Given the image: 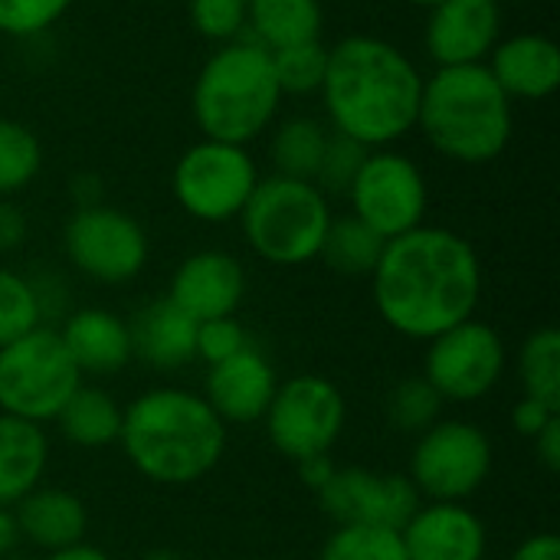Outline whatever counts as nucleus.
Masks as SVG:
<instances>
[{
    "label": "nucleus",
    "mask_w": 560,
    "mask_h": 560,
    "mask_svg": "<svg viewBox=\"0 0 560 560\" xmlns=\"http://www.w3.org/2000/svg\"><path fill=\"white\" fill-rule=\"evenodd\" d=\"M384 325L410 341H430L469 318L482 299L476 246L446 226H417L384 243L371 272Z\"/></svg>",
    "instance_id": "1"
},
{
    "label": "nucleus",
    "mask_w": 560,
    "mask_h": 560,
    "mask_svg": "<svg viewBox=\"0 0 560 560\" xmlns=\"http://www.w3.org/2000/svg\"><path fill=\"white\" fill-rule=\"evenodd\" d=\"M318 92L335 135L374 151L417 128L423 75L394 43L358 33L328 49Z\"/></svg>",
    "instance_id": "2"
},
{
    "label": "nucleus",
    "mask_w": 560,
    "mask_h": 560,
    "mask_svg": "<svg viewBox=\"0 0 560 560\" xmlns=\"http://www.w3.org/2000/svg\"><path fill=\"white\" fill-rule=\"evenodd\" d=\"M226 423L203 394L187 387H151L121 413V450L135 472L158 486H194L226 453Z\"/></svg>",
    "instance_id": "3"
},
{
    "label": "nucleus",
    "mask_w": 560,
    "mask_h": 560,
    "mask_svg": "<svg viewBox=\"0 0 560 560\" xmlns=\"http://www.w3.org/2000/svg\"><path fill=\"white\" fill-rule=\"evenodd\" d=\"M417 128L443 158L489 164L512 141V98L486 62L436 66L423 79Z\"/></svg>",
    "instance_id": "4"
},
{
    "label": "nucleus",
    "mask_w": 560,
    "mask_h": 560,
    "mask_svg": "<svg viewBox=\"0 0 560 560\" xmlns=\"http://www.w3.org/2000/svg\"><path fill=\"white\" fill-rule=\"evenodd\" d=\"M282 105L272 56L253 39L223 43L194 79L190 112L203 138L246 144L259 138Z\"/></svg>",
    "instance_id": "5"
},
{
    "label": "nucleus",
    "mask_w": 560,
    "mask_h": 560,
    "mask_svg": "<svg viewBox=\"0 0 560 560\" xmlns=\"http://www.w3.org/2000/svg\"><path fill=\"white\" fill-rule=\"evenodd\" d=\"M236 220L259 259L289 269L318 259L331 226V207L312 180L272 174L259 177Z\"/></svg>",
    "instance_id": "6"
},
{
    "label": "nucleus",
    "mask_w": 560,
    "mask_h": 560,
    "mask_svg": "<svg viewBox=\"0 0 560 560\" xmlns=\"http://www.w3.org/2000/svg\"><path fill=\"white\" fill-rule=\"evenodd\" d=\"M82 384L56 325H36L0 348V413L52 423L72 390Z\"/></svg>",
    "instance_id": "7"
},
{
    "label": "nucleus",
    "mask_w": 560,
    "mask_h": 560,
    "mask_svg": "<svg viewBox=\"0 0 560 560\" xmlns=\"http://www.w3.org/2000/svg\"><path fill=\"white\" fill-rule=\"evenodd\" d=\"M492 440L472 420H436L417 436L410 472L420 502H466L492 472Z\"/></svg>",
    "instance_id": "8"
},
{
    "label": "nucleus",
    "mask_w": 560,
    "mask_h": 560,
    "mask_svg": "<svg viewBox=\"0 0 560 560\" xmlns=\"http://www.w3.org/2000/svg\"><path fill=\"white\" fill-rule=\"evenodd\" d=\"M259 184V167L246 144L197 141L174 164V200L200 223L236 220Z\"/></svg>",
    "instance_id": "9"
},
{
    "label": "nucleus",
    "mask_w": 560,
    "mask_h": 560,
    "mask_svg": "<svg viewBox=\"0 0 560 560\" xmlns=\"http://www.w3.org/2000/svg\"><path fill=\"white\" fill-rule=\"evenodd\" d=\"M262 423L269 443L292 463L331 456L348 423V404L328 377L299 374L276 387Z\"/></svg>",
    "instance_id": "10"
},
{
    "label": "nucleus",
    "mask_w": 560,
    "mask_h": 560,
    "mask_svg": "<svg viewBox=\"0 0 560 560\" xmlns=\"http://www.w3.org/2000/svg\"><path fill=\"white\" fill-rule=\"evenodd\" d=\"M345 197L351 200V213L381 240H394L423 226L430 207L423 171L413 158L390 148H374L364 154Z\"/></svg>",
    "instance_id": "11"
},
{
    "label": "nucleus",
    "mask_w": 560,
    "mask_h": 560,
    "mask_svg": "<svg viewBox=\"0 0 560 560\" xmlns=\"http://www.w3.org/2000/svg\"><path fill=\"white\" fill-rule=\"evenodd\" d=\"M62 249L75 272L102 285L138 279L151 253L144 226L131 213L105 203L75 207L62 230Z\"/></svg>",
    "instance_id": "12"
},
{
    "label": "nucleus",
    "mask_w": 560,
    "mask_h": 560,
    "mask_svg": "<svg viewBox=\"0 0 560 560\" xmlns=\"http://www.w3.org/2000/svg\"><path fill=\"white\" fill-rule=\"evenodd\" d=\"M505 364L509 351L502 335L489 322L469 318L427 341L423 381L443 404H476L502 384Z\"/></svg>",
    "instance_id": "13"
},
{
    "label": "nucleus",
    "mask_w": 560,
    "mask_h": 560,
    "mask_svg": "<svg viewBox=\"0 0 560 560\" xmlns=\"http://www.w3.org/2000/svg\"><path fill=\"white\" fill-rule=\"evenodd\" d=\"M315 495L335 525H371L394 532H400L420 505V495L404 472H374L361 466L335 469Z\"/></svg>",
    "instance_id": "14"
},
{
    "label": "nucleus",
    "mask_w": 560,
    "mask_h": 560,
    "mask_svg": "<svg viewBox=\"0 0 560 560\" xmlns=\"http://www.w3.org/2000/svg\"><path fill=\"white\" fill-rule=\"evenodd\" d=\"M167 299L194 322L236 315L246 299V269L236 256L223 249L190 253L174 269Z\"/></svg>",
    "instance_id": "15"
},
{
    "label": "nucleus",
    "mask_w": 560,
    "mask_h": 560,
    "mask_svg": "<svg viewBox=\"0 0 560 560\" xmlns=\"http://www.w3.org/2000/svg\"><path fill=\"white\" fill-rule=\"evenodd\" d=\"M499 30V0H443L430 7L423 39L436 66H476L495 49Z\"/></svg>",
    "instance_id": "16"
},
{
    "label": "nucleus",
    "mask_w": 560,
    "mask_h": 560,
    "mask_svg": "<svg viewBox=\"0 0 560 560\" xmlns=\"http://www.w3.org/2000/svg\"><path fill=\"white\" fill-rule=\"evenodd\" d=\"M410 560H486V522L466 502H420L400 528Z\"/></svg>",
    "instance_id": "17"
},
{
    "label": "nucleus",
    "mask_w": 560,
    "mask_h": 560,
    "mask_svg": "<svg viewBox=\"0 0 560 560\" xmlns=\"http://www.w3.org/2000/svg\"><path fill=\"white\" fill-rule=\"evenodd\" d=\"M276 387H279V377H276L272 361L249 345L246 351L207 368L203 400L226 427L259 423L276 397Z\"/></svg>",
    "instance_id": "18"
},
{
    "label": "nucleus",
    "mask_w": 560,
    "mask_h": 560,
    "mask_svg": "<svg viewBox=\"0 0 560 560\" xmlns=\"http://www.w3.org/2000/svg\"><path fill=\"white\" fill-rule=\"evenodd\" d=\"M486 66L509 98L541 102L560 85V49L545 33H515L499 39Z\"/></svg>",
    "instance_id": "19"
},
{
    "label": "nucleus",
    "mask_w": 560,
    "mask_h": 560,
    "mask_svg": "<svg viewBox=\"0 0 560 560\" xmlns=\"http://www.w3.org/2000/svg\"><path fill=\"white\" fill-rule=\"evenodd\" d=\"M72 364L85 377H108L118 374L131 354V331L128 322L108 308H79L62 318L56 328Z\"/></svg>",
    "instance_id": "20"
},
{
    "label": "nucleus",
    "mask_w": 560,
    "mask_h": 560,
    "mask_svg": "<svg viewBox=\"0 0 560 560\" xmlns=\"http://www.w3.org/2000/svg\"><path fill=\"white\" fill-rule=\"evenodd\" d=\"M10 515H13L20 541L46 555L85 541V532H89V512L82 499L56 486H36L30 495H23L10 509Z\"/></svg>",
    "instance_id": "21"
},
{
    "label": "nucleus",
    "mask_w": 560,
    "mask_h": 560,
    "mask_svg": "<svg viewBox=\"0 0 560 560\" xmlns=\"http://www.w3.org/2000/svg\"><path fill=\"white\" fill-rule=\"evenodd\" d=\"M131 331V354L154 371H177L197 358V322L184 315L167 295L141 305L128 318Z\"/></svg>",
    "instance_id": "22"
},
{
    "label": "nucleus",
    "mask_w": 560,
    "mask_h": 560,
    "mask_svg": "<svg viewBox=\"0 0 560 560\" xmlns=\"http://www.w3.org/2000/svg\"><path fill=\"white\" fill-rule=\"evenodd\" d=\"M49 466V436L39 423L0 413V509H13L43 486Z\"/></svg>",
    "instance_id": "23"
},
{
    "label": "nucleus",
    "mask_w": 560,
    "mask_h": 560,
    "mask_svg": "<svg viewBox=\"0 0 560 560\" xmlns=\"http://www.w3.org/2000/svg\"><path fill=\"white\" fill-rule=\"evenodd\" d=\"M322 23L318 0H246V30L269 52L322 39Z\"/></svg>",
    "instance_id": "24"
},
{
    "label": "nucleus",
    "mask_w": 560,
    "mask_h": 560,
    "mask_svg": "<svg viewBox=\"0 0 560 560\" xmlns=\"http://www.w3.org/2000/svg\"><path fill=\"white\" fill-rule=\"evenodd\" d=\"M121 413L125 407H118V400L108 390L95 384H79L52 423L59 427L62 440H69L72 446L105 450L121 436Z\"/></svg>",
    "instance_id": "25"
},
{
    "label": "nucleus",
    "mask_w": 560,
    "mask_h": 560,
    "mask_svg": "<svg viewBox=\"0 0 560 560\" xmlns=\"http://www.w3.org/2000/svg\"><path fill=\"white\" fill-rule=\"evenodd\" d=\"M328 138H331V131L318 118H308V115L285 118L269 141V158L276 164V174L315 184Z\"/></svg>",
    "instance_id": "26"
},
{
    "label": "nucleus",
    "mask_w": 560,
    "mask_h": 560,
    "mask_svg": "<svg viewBox=\"0 0 560 560\" xmlns=\"http://www.w3.org/2000/svg\"><path fill=\"white\" fill-rule=\"evenodd\" d=\"M384 243L368 223H361L354 213L348 217H331V226L325 233V243H322V253L318 259H325V266L338 276H351V279H361V276H371L381 253H384Z\"/></svg>",
    "instance_id": "27"
},
{
    "label": "nucleus",
    "mask_w": 560,
    "mask_h": 560,
    "mask_svg": "<svg viewBox=\"0 0 560 560\" xmlns=\"http://www.w3.org/2000/svg\"><path fill=\"white\" fill-rule=\"evenodd\" d=\"M518 381L522 394L560 410V331L545 325L525 338L518 348Z\"/></svg>",
    "instance_id": "28"
},
{
    "label": "nucleus",
    "mask_w": 560,
    "mask_h": 560,
    "mask_svg": "<svg viewBox=\"0 0 560 560\" xmlns=\"http://www.w3.org/2000/svg\"><path fill=\"white\" fill-rule=\"evenodd\" d=\"M43 167L39 138L13 118H0V200L26 190Z\"/></svg>",
    "instance_id": "29"
},
{
    "label": "nucleus",
    "mask_w": 560,
    "mask_h": 560,
    "mask_svg": "<svg viewBox=\"0 0 560 560\" xmlns=\"http://www.w3.org/2000/svg\"><path fill=\"white\" fill-rule=\"evenodd\" d=\"M318 560H410L394 528L371 525H335L325 538Z\"/></svg>",
    "instance_id": "30"
},
{
    "label": "nucleus",
    "mask_w": 560,
    "mask_h": 560,
    "mask_svg": "<svg viewBox=\"0 0 560 560\" xmlns=\"http://www.w3.org/2000/svg\"><path fill=\"white\" fill-rule=\"evenodd\" d=\"M440 413H443V397L423 381V374L404 377L400 384H394L387 397V420L397 433L420 436L440 420Z\"/></svg>",
    "instance_id": "31"
},
{
    "label": "nucleus",
    "mask_w": 560,
    "mask_h": 560,
    "mask_svg": "<svg viewBox=\"0 0 560 560\" xmlns=\"http://www.w3.org/2000/svg\"><path fill=\"white\" fill-rule=\"evenodd\" d=\"M269 56H272V72H276L282 95H308L322 89L325 66H328V46H322V39L285 46Z\"/></svg>",
    "instance_id": "32"
},
{
    "label": "nucleus",
    "mask_w": 560,
    "mask_h": 560,
    "mask_svg": "<svg viewBox=\"0 0 560 560\" xmlns=\"http://www.w3.org/2000/svg\"><path fill=\"white\" fill-rule=\"evenodd\" d=\"M36 325H43V318L30 279L0 266V348L33 331Z\"/></svg>",
    "instance_id": "33"
},
{
    "label": "nucleus",
    "mask_w": 560,
    "mask_h": 560,
    "mask_svg": "<svg viewBox=\"0 0 560 560\" xmlns=\"http://www.w3.org/2000/svg\"><path fill=\"white\" fill-rule=\"evenodd\" d=\"M190 23L213 43H233L246 33V0H190Z\"/></svg>",
    "instance_id": "34"
},
{
    "label": "nucleus",
    "mask_w": 560,
    "mask_h": 560,
    "mask_svg": "<svg viewBox=\"0 0 560 560\" xmlns=\"http://www.w3.org/2000/svg\"><path fill=\"white\" fill-rule=\"evenodd\" d=\"M368 148L351 141V138H341L331 131L328 138V148H325V158H322V167H318V177H315V187L328 197V194H348L361 161H364Z\"/></svg>",
    "instance_id": "35"
},
{
    "label": "nucleus",
    "mask_w": 560,
    "mask_h": 560,
    "mask_svg": "<svg viewBox=\"0 0 560 560\" xmlns=\"http://www.w3.org/2000/svg\"><path fill=\"white\" fill-rule=\"evenodd\" d=\"M72 0H0V33L7 36H36L49 30Z\"/></svg>",
    "instance_id": "36"
},
{
    "label": "nucleus",
    "mask_w": 560,
    "mask_h": 560,
    "mask_svg": "<svg viewBox=\"0 0 560 560\" xmlns=\"http://www.w3.org/2000/svg\"><path fill=\"white\" fill-rule=\"evenodd\" d=\"M249 348V331L240 325L236 315H226V318H210V322H197V341H194V351L197 358L210 368V364H220L240 351Z\"/></svg>",
    "instance_id": "37"
},
{
    "label": "nucleus",
    "mask_w": 560,
    "mask_h": 560,
    "mask_svg": "<svg viewBox=\"0 0 560 560\" xmlns=\"http://www.w3.org/2000/svg\"><path fill=\"white\" fill-rule=\"evenodd\" d=\"M555 417H560V410H551L548 404H541V400H535V397H525V394H522V400L512 407V427H515L518 436H525V440H535Z\"/></svg>",
    "instance_id": "38"
},
{
    "label": "nucleus",
    "mask_w": 560,
    "mask_h": 560,
    "mask_svg": "<svg viewBox=\"0 0 560 560\" xmlns=\"http://www.w3.org/2000/svg\"><path fill=\"white\" fill-rule=\"evenodd\" d=\"M26 240V217L13 200H0V253L20 249Z\"/></svg>",
    "instance_id": "39"
},
{
    "label": "nucleus",
    "mask_w": 560,
    "mask_h": 560,
    "mask_svg": "<svg viewBox=\"0 0 560 560\" xmlns=\"http://www.w3.org/2000/svg\"><path fill=\"white\" fill-rule=\"evenodd\" d=\"M512 560H560V538L551 532H538V535H528L518 548Z\"/></svg>",
    "instance_id": "40"
},
{
    "label": "nucleus",
    "mask_w": 560,
    "mask_h": 560,
    "mask_svg": "<svg viewBox=\"0 0 560 560\" xmlns=\"http://www.w3.org/2000/svg\"><path fill=\"white\" fill-rule=\"evenodd\" d=\"M535 456L538 463L548 469V472H558L560 469V417H555L535 440Z\"/></svg>",
    "instance_id": "41"
},
{
    "label": "nucleus",
    "mask_w": 560,
    "mask_h": 560,
    "mask_svg": "<svg viewBox=\"0 0 560 560\" xmlns=\"http://www.w3.org/2000/svg\"><path fill=\"white\" fill-rule=\"evenodd\" d=\"M299 466V476H302V482L312 489V492H318L331 476H335V463H331V456H312V459H302V463H295Z\"/></svg>",
    "instance_id": "42"
},
{
    "label": "nucleus",
    "mask_w": 560,
    "mask_h": 560,
    "mask_svg": "<svg viewBox=\"0 0 560 560\" xmlns=\"http://www.w3.org/2000/svg\"><path fill=\"white\" fill-rule=\"evenodd\" d=\"M43 560H112L102 548L89 545V541H79V545H69V548H59V551H49Z\"/></svg>",
    "instance_id": "43"
},
{
    "label": "nucleus",
    "mask_w": 560,
    "mask_h": 560,
    "mask_svg": "<svg viewBox=\"0 0 560 560\" xmlns=\"http://www.w3.org/2000/svg\"><path fill=\"white\" fill-rule=\"evenodd\" d=\"M16 545H20V535H16L13 515H10V509H0V558L13 555Z\"/></svg>",
    "instance_id": "44"
},
{
    "label": "nucleus",
    "mask_w": 560,
    "mask_h": 560,
    "mask_svg": "<svg viewBox=\"0 0 560 560\" xmlns=\"http://www.w3.org/2000/svg\"><path fill=\"white\" fill-rule=\"evenodd\" d=\"M407 3H413V7H427V10H430V7H436V3H443V0H407Z\"/></svg>",
    "instance_id": "45"
},
{
    "label": "nucleus",
    "mask_w": 560,
    "mask_h": 560,
    "mask_svg": "<svg viewBox=\"0 0 560 560\" xmlns=\"http://www.w3.org/2000/svg\"><path fill=\"white\" fill-rule=\"evenodd\" d=\"M144 560H177V558H171V555H164V551H158V555H151V558H144Z\"/></svg>",
    "instance_id": "46"
},
{
    "label": "nucleus",
    "mask_w": 560,
    "mask_h": 560,
    "mask_svg": "<svg viewBox=\"0 0 560 560\" xmlns=\"http://www.w3.org/2000/svg\"><path fill=\"white\" fill-rule=\"evenodd\" d=\"M0 560H30V558H20V555H7V558H0Z\"/></svg>",
    "instance_id": "47"
}]
</instances>
